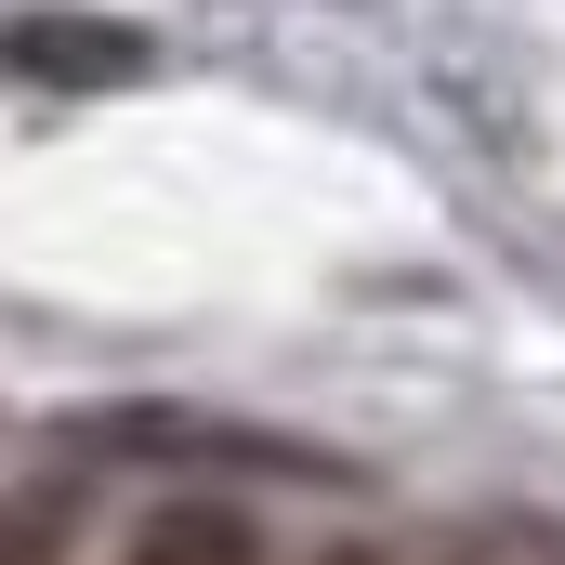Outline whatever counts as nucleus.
<instances>
[{
  "mask_svg": "<svg viewBox=\"0 0 565 565\" xmlns=\"http://www.w3.org/2000/svg\"><path fill=\"white\" fill-rule=\"evenodd\" d=\"M316 565H382V553H355V540H329V553H316Z\"/></svg>",
  "mask_w": 565,
  "mask_h": 565,
  "instance_id": "obj_5",
  "label": "nucleus"
},
{
  "mask_svg": "<svg viewBox=\"0 0 565 565\" xmlns=\"http://www.w3.org/2000/svg\"><path fill=\"white\" fill-rule=\"evenodd\" d=\"M422 565H526V540H434Z\"/></svg>",
  "mask_w": 565,
  "mask_h": 565,
  "instance_id": "obj_4",
  "label": "nucleus"
},
{
  "mask_svg": "<svg viewBox=\"0 0 565 565\" xmlns=\"http://www.w3.org/2000/svg\"><path fill=\"white\" fill-rule=\"evenodd\" d=\"M119 565H264V526L237 500H158Z\"/></svg>",
  "mask_w": 565,
  "mask_h": 565,
  "instance_id": "obj_1",
  "label": "nucleus"
},
{
  "mask_svg": "<svg viewBox=\"0 0 565 565\" xmlns=\"http://www.w3.org/2000/svg\"><path fill=\"white\" fill-rule=\"evenodd\" d=\"M66 540H79L66 487H26V500H0V565H66Z\"/></svg>",
  "mask_w": 565,
  "mask_h": 565,
  "instance_id": "obj_3",
  "label": "nucleus"
},
{
  "mask_svg": "<svg viewBox=\"0 0 565 565\" xmlns=\"http://www.w3.org/2000/svg\"><path fill=\"white\" fill-rule=\"evenodd\" d=\"M0 53H13L26 79H132V66H145V40H132V26H66V13H26Z\"/></svg>",
  "mask_w": 565,
  "mask_h": 565,
  "instance_id": "obj_2",
  "label": "nucleus"
}]
</instances>
